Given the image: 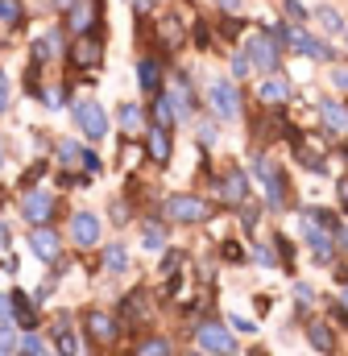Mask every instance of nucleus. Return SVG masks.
<instances>
[{
  "label": "nucleus",
  "mask_w": 348,
  "mask_h": 356,
  "mask_svg": "<svg viewBox=\"0 0 348 356\" xmlns=\"http://www.w3.org/2000/svg\"><path fill=\"white\" fill-rule=\"evenodd\" d=\"M166 216L178 224H203L207 220V203L195 199V195H171L166 199Z\"/></svg>",
  "instance_id": "1"
},
{
  "label": "nucleus",
  "mask_w": 348,
  "mask_h": 356,
  "mask_svg": "<svg viewBox=\"0 0 348 356\" xmlns=\"http://www.w3.org/2000/svg\"><path fill=\"white\" fill-rule=\"evenodd\" d=\"M75 120H79V129H84L91 141H100V137L108 133V116H104V108H100L95 99H79V104H75Z\"/></svg>",
  "instance_id": "2"
},
{
  "label": "nucleus",
  "mask_w": 348,
  "mask_h": 356,
  "mask_svg": "<svg viewBox=\"0 0 348 356\" xmlns=\"http://www.w3.org/2000/svg\"><path fill=\"white\" fill-rule=\"evenodd\" d=\"M207 99H212V112H216L220 120H232V116L241 112V99H237V88H232V83H224V79H216V83L207 88Z\"/></svg>",
  "instance_id": "3"
},
{
  "label": "nucleus",
  "mask_w": 348,
  "mask_h": 356,
  "mask_svg": "<svg viewBox=\"0 0 348 356\" xmlns=\"http://www.w3.org/2000/svg\"><path fill=\"white\" fill-rule=\"evenodd\" d=\"M245 54H249V63H253L258 71H274V67H278V42H274L269 33H253L249 46H245Z\"/></svg>",
  "instance_id": "4"
},
{
  "label": "nucleus",
  "mask_w": 348,
  "mask_h": 356,
  "mask_svg": "<svg viewBox=\"0 0 348 356\" xmlns=\"http://www.w3.org/2000/svg\"><path fill=\"white\" fill-rule=\"evenodd\" d=\"M199 344H203L212 356H232V353H237L232 332H228V327H220V323H203V327H199Z\"/></svg>",
  "instance_id": "5"
},
{
  "label": "nucleus",
  "mask_w": 348,
  "mask_h": 356,
  "mask_svg": "<svg viewBox=\"0 0 348 356\" xmlns=\"http://www.w3.org/2000/svg\"><path fill=\"white\" fill-rule=\"evenodd\" d=\"M50 211H54V195H46V191H29L25 199H21V216L29 220V224H46L50 220Z\"/></svg>",
  "instance_id": "6"
},
{
  "label": "nucleus",
  "mask_w": 348,
  "mask_h": 356,
  "mask_svg": "<svg viewBox=\"0 0 348 356\" xmlns=\"http://www.w3.org/2000/svg\"><path fill=\"white\" fill-rule=\"evenodd\" d=\"M71 236H75V245H95L100 241V220L91 216V211H75V220H71Z\"/></svg>",
  "instance_id": "7"
},
{
  "label": "nucleus",
  "mask_w": 348,
  "mask_h": 356,
  "mask_svg": "<svg viewBox=\"0 0 348 356\" xmlns=\"http://www.w3.org/2000/svg\"><path fill=\"white\" fill-rule=\"evenodd\" d=\"M286 42H294V50H303L307 58H319V63H328V58H332V50H328L324 42H315V38H307L303 29H286Z\"/></svg>",
  "instance_id": "8"
},
{
  "label": "nucleus",
  "mask_w": 348,
  "mask_h": 356,
  "mask_svg": "<svg viewBox=\"0 0 348 356\" xmlns=\"http://www.w3.org/2000/svg\"><path fill=\"white\" fill-rule=\"evenodd\" d=\"M29 241H33V253H38L42 261H58V253H63V245H58V232H50V228H38Z\"/></svg>",
  "instance_id": "9"
},
{
  "label": "nucleus",
  "mask_w": 348,
  "mask_h": 356,
  "mask_svg": "<svg viewBox=\"0 0 348 356\" xmlns=\"http://www.w3.org/2000/svg\"><path fill=\"white\" fill-rule=\"evenodd\" d=\"M87 332H91L100 344H112V340H116V319H112L108 311H91V315H87Z\"/></svg>",
  "instance_id": "10"
},
{
  "label": "nucleus",
  "mask_w": 348,
  "mask_h": 356,
  "mask_svg": "<svg viewBox=\"0 0 348 356\" xmlns=\"http://www.w3.org/2000/svg\"><path fill=\"white\" fill-rule=\"evenodd\" d=\"M307 241H311V249H315V257H319V261H328V257H332V236L315 224V216H307Z\"/></svg>",
  "instance_id": "11"
},
{
  "label": "nucleus",
  "mask_w": 348,
  "mask_h": 356,
  "mask_svg": "<svg viewBox=\"0 0 348 356\" xmlns=\"http://www.w3.org/2000/svg\"><path fill=\"white\" fill-rule=\"evenodd\" d=\"M100 54H104V50H100V42H95V38H79L71 58H75V67H95V63H100Z\"/></svg>",
  "instance_id": "12"
},
{
  "label": "nucleus",
  "mask_w": 348,
  "mask_h": 356,
  "mask_svg": "<svg viewBox=\"0 0 348 356\" xmlns=\"http://www.w3.org/2000/svg\"><path fill=\"white\" fill-rule=\"evenodd\" d=\"M319 116H324V124H328L332 133H345V129H348V112L340 108V104H332V99H324V104H319Z\"/></svg>",
  "instance_id": "13"
},
{
  "label": "nucleus",
  "mask_w": 348,
  "mask_h": 356,
  "mask_svg": "<svg viewBox=\"0 0 348 356\" xmlns=\"http://www.w3.org/2000/svg\"><path fill=\"white\" fill-rule=\"evenodd\" d=\"M216 191H220V199H228V203L245 199V175H224V182H216Z\"/></svg>",
  "instance_id": "14"
},
{
  "label": "nucleus",
  "mask_w": 348,
  "mask_h": 356,
  "mask_svg": "<svg viewBox=\"0 0 348 356\" xmlns=\"http://www.w3.org/2000/svg\"><path fill=\"white\" fill-rule=\"evenodd\" d=\"M150 158H154V162H166V158H171L166 129H150Z\"/></svg>",
  "instance_id": "15"
},
{
  "label": "nucleus",
  "mask_w": 348,
  "mask_h": 356,
  "mask_svg": "<svg viewBox=\"0 0 348 356\" xmlns=\"http://www.w3.org/2000/svg\"><path fill=\"white\" fill-rule=\"evenodd\" d=\"M91 21H95V4H75V8H71V29H75V33H87Z\"/></svg>",
  "instance_id": "16"
},
{
  "label": "nucleus",
  "mask_w": 348,
  "mask_h": 356,
  "mask_svg": "<svg viewBox=\"0 0 348 356\" xmlns=\"http://www.w3.org/2000/svg\"><path fill=\"white\" fill-rule=\"evenodd\" d=\"M286 95H290V83H286V79H265V83H261V99H265V104H282Z\"/></svg>",
  "instance_id": "17"
},
{
  "label": "nucleus",
  "mask_w": 348,
  "mask_h": 356,
  "mask_svg": "<svg viewBox=\"0 0 348 356\" xmlns=\"http://www.w3.org/2000/svg\"><path fill=\"white\" fill-rule=\"evenodd\" d=\"M307 336H311V348H319V353H332V348H336V344H332V332H328L324 323H311Z\"/></svg>",
  "instance_id": "18"
},
{
  "label": "nucleus",
  "mask_w": 348,
  "mask_h": 356,
  "mask_svg": "<svg viewBox=\"0 0 348 356\" xmlns=\"http://www.w3.org/2000/svg\"><path fill=\"white\" fill-rule=\"evenodd\" d=\"M315 17H319V25H324V33H340V29H345V17H340L336 8H328V4H324V8H319Z\"/></svg>",
  "instance_id": "19"
},
{
  "label": "nucleus",
  "mask_w": 348,
  "mask_h": 356,
  "mask_svg": "<svg viewBox=\"0 0 348 356\" xmlns=\"http://www.w3.org/2000/svg\"><path fill=\"white\" fill-rule=\"evenodd\" d=\"M137 75H141V91H158V67L150 63V58H141V67H137Z\"/></svg>",
  "instance_id": "20"
},
{
  "label": "nucleus",
  "mask_w": 348,
  "mask_h": 356,
  "mask_svg": "<svg viewBox=\"0 0 348 356\" xmlns=\"http://www.w3.org/2000/svg\"><path fill=\"white\" fill-rule=\"evenodd\" d=\"M104 266L112 269V273H120V269L129 266V253H125L120 245H108V253H104Z\"/></svg>",
  "instance_id": "21"
},
{
  "label": "nucleus",
  "mask_w": 348,
  "mask_h": 356,
  "mask_svg": "<svg viewBox=\"0 0 348 356\" xmlns=\"http://www.w3.org/2000/svg\"><path fill=\"white\" fill-rule=\"evenodd\" d=\"M154 112H158V129H171V120H174V112H178V108H174V99L162 95V99L154 104Z\"/></svg>",
  "instance_id": "22"
},
{
  "label": "nucleus",
  "mask_w": 348,
  "mask_h": 356,
  "mask_svg": "<svg viewBox=\"0 0 348 356\" xmlns=\"http://www.w3.org/2000/svg\"><path fill=\"white\" fill-rule=\"evenodd\" d=\"M141 241H145V249L154 253V249H162V245H166V232H162L158 224H145V232H141Z\"/></svg>",
  "instance_id": "23"
},
{
  "label": "nucleus",
  "mask_w": 348,
  "mask_h": 356,
  "mask_svg": "<svg viewBox=\"0 0 348 356\" xmlns=\"http://www.w3.org/2000/svg\"><path fill=\"white\" fill-rule=\"evenodd\" d=\"M58 353L63 356H79V340H75V332L58 327Z\"/></svg>",
  "instance_id": "24"
},
{
  "label": "nucleus",
  "mask_w": 348,
  "mask_h": 356,
  "mask_svg": "<svg viewBox=\"0 0 348 356\" xmlns=\"http://www.w3.org/2000/svg\"><path fill=\"white\" fill-rule=\"evenodd\" d=\"M120 124H125V129H137V124H141V108H137V104H125V108H120Z\"/></svg>",
  "instance_id": "25"
},
{
  "label": "nucleus",
  "mask_w": 348,
  "mask_h": 356,
  "mask_svg": "<svg viewBox=\"0 0 348 356\" xmlns=\"http://www.w3.org/2000/svg\"><path fill=\"white\" fill-rule=\"evenodd\" d=\"M21 356H46V344H42L38 336H25V340H21Z\"/></svg>",
  "instance_id": "26"
},
{
  "label": "nucleus",
  "mask_w": 348,
  "mask_h": 356,
  "mask_svg": "<svg viewBox=\"0 0 348 356\" xmlns=\"http://www.w3.org/2000/svg\"><path fill=\"white\" fill-rule=\"evenodd\" d=\"M141 356H171V344L166 340H145L141 344Z\"/></svg>",
  "instance_id": "27"
},
{
  "label": "nucleus",
  "mask_w": 348,
  "mask_h": 356,
  "mask_svg": "<svg viewBox=\"0 0 348 356\" xmlns=\"http://www.w3.org/2000/svg\"><path fill=\"white\" fill-rule=\"evenodd\" d=\"M17 17H21V8H17V0H4V29H8V33L17 29Z\"/></svg>",
  "instance_id": "28"
},
{
  "label": "nucleus",
  "mask_w": 348,
  "mask_h": 356,
  "mask_svg": "<svg viewBox=\"0 0 348 356\" xmlns=\"http://www.w3.org/2000/svg\"><path fill=\"white\" fill-rule=\"evenodd\" d=\"M232 71H237V75H249V54H237V58H232Z\"/></svg>",
  "instance_id": "29"
},
{
  "label": "nucleus",
  "mask_w": 348,
  "mask_h": 356,
  "mask_svg": "<svg viewBox=\"0 0 348 356\" xmlns=\"http://www.w3.org/2000/svg\"><path fill=\"white\" fill-rule=\"evenodd\" d=\"M286 13H290V17H294V21H299V17H307V13H303V4H299V0H286Z\"/></svg>",
  "instance_id": "30"
},
{
  "label": "nucleus",
  "mask_w": 348,
  "mask_h": 356,
  "mask_svg": "<svg viewBox=\"0 0 348 356\" xmlns=\"http://www.w3.org/2000/svg\"><path fill=\"white\" fill-rule=\"evenodd\" d=\"M332 83L340 91H348V71H332Z\"/></svg>",
  "instance_id": "31"
},
{
  "label": "nucleus",
  "mask_w": 348,
  "mask_h": 356,
  "mask_svg": "<svg viewBox=\"0 0 348 356\" xmlns=\"http://www.w3.org/2000/svg\"><path fill=\"white\" fill-rule=\"evenodd\" d=\"M216 4H220L224 13H241V0H216Z\"/></svg>",
  "instance_id": "32"
},
{
  "label": "nucleus",
  "mask_w": 348,
  "mask_h": 356,
  "mask_svg": "<svg viewBox=\"0 0 348 356\" xmlns=\"http://www.w3.org/2000/svg\"><path fill=\"white\" fill-rule=\"evenodd\" d=\"M340 241H345V245H348V228H340Z\"/></svg>",
  "instance_id": "33"
},
{
  "label": "nucleus",
  "mask_w": 348,
  "mask_h": 356,
  "mask_svg": "<svg viewBox=\"0 0 348 356\" xmlns=\"http://www.w3.org/2000/svg\"><path fill=\"white\" fill-rule=\"evenodd\" d=\"M54 4H58V8H67V4H71V0H54Z\"/></svg>",
  "instance_id": "34"
},
{
  "label": "nucleus",
  "mask_w": 348,
  "mask_h": 356,
  "mask_svg": "<svg viewBox=\"0 0 348 356\" xmlns=\"http://www.w3.org/2000/svg\"><path fill=\"white\" fill-rule=\"evenodd\" d=\"M345 307H348V290H345Z\"/></svg>",
  "instance_id": "35"
},
{
  "label": "nucleus",
  "mask_w": 348,
  "mask_h": 356,
  "mask_svg": "<svg viewBox=\"0 0 348 356\" xmlns=\"http://www.w3.org/2000/svg\"><path fill=\"white\" fill-rule=\"evenodd\" d=\"M187 356H199V353H187Z\"/></svg>",
  "instance_id": "36"
},
{
  "label": "nucleus",
  "mask_w": 348,
  "mask_h": 356,
  "mask_svg": "<svg viewBox=\"0 0 348 356\" xmlns=\"http://www.w3.org/2000/svg\"><path fill=\"white\" fill-rule=\"evenodd\" d=\"M345 42H348V29H345Z\"/></svg>",
  "instance_id": "37"
}]
</instances>
